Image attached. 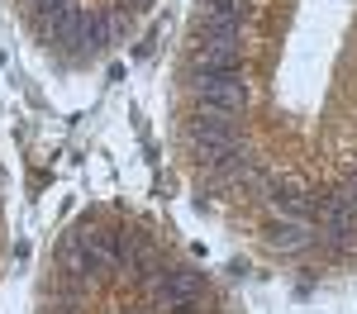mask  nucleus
Here are the masks:
<instances>
[{"instance_id":"f257e3e1","label":"nucleus","mask_w":357,"mask_h":314,"mask_svg":"<svg viewBox=\"0 0 357 314\" xmlns=\"http://www.w3.org/2000/svg\"><path fill=\"white\" fill-rule=\"evenodd\" d=\"M195 86H200V105L205 110L238 114L248 105V81L238 72H205V77H195Z\"/></svg>"},{"instance_id":"f03ea898","label":"nucleus","mask_w":357,"mask_h":314,"mask_svg":"<svg viewBox=\"0 0 357 314\" xmlns=\"http://www.w3.org/2000/svg\"><path fill=\"white\" fill-rule=\"evenodd\" d=\"M200 290H205V276L200 272H162V281H158V305L172 314H191L195 300H200Z\"/></svg>"},{"instance_id":"7ed1b4c3","label":"nucleus","mask_w":357,"mask_h":314,"mask_svg":"<svg viewBox=\"0 0 357 314\" xmlns=\"http://www.w3.org/2000/svg\"><path fill=\"white\" fill-rule=\"evenodd\" d=\"M191 139L200 143V152H205V148H229V143H238L234 114H224V110H205V105H200V119L191 124Z\"/></svg>"},{"instance_id":"20e7f679","label":"nucleus","mask_w":357,"mask_h":314,"mask_svg":"<svg viewBox=\"0 0 357 314\" xmlns=\"http://www.w3.org/2000/svg\"><path fill=\"white\" fill-rule=\"evenodd\" d=\"M77 19H82V10L77 5H57V10H38V38L43 43H72V33H77Z\"/></svg>"},{"instance_id":"39448f33","label":"nucleus","mask_w":357,"mask_h":314,"mask_svg":"<svg viewBox=\"0 0 357 314\" xmlns=\"http://www.w3.org/2000/svg\"><path fill=\"white\" fill-rule=\"evenodd\" d=\"M105 43H110V24H105V15H82V19H77V33H72V48L96 53V48H105Z\"/></svg>"},{"instance_id":"423d86ee","label":"nucleus","mask_w":357,"mask_h":314,"mask_svg":"<svg viewBox=\"0 0 357 314\" xmlns=\"http://www.w3.org/2000/svg\"><path fill=\"white\" fill-rule=\"evenodd\" d=\"M310 238H314V224H291V219L272 224V243H276V248H286V253H305Z\"/></svg>"},{"instance_id":"0eeeda50","label":"nucleus","mask_w":357,"mask_h":314,"mask_svg":"<svg viewBox=\"0 0 357 314\" xmlns=\"http://www.w3.org/2000/svg\"><path fill=\"white\" fill-rule=\"evenodd\" d=\"M243 15H248L243 0H205V19H210V24H234V29H243Z\"/></svg>"},{"instance_id":"6e6552de","label":"nucleus","mask_w":357,"mask_h":314,"mask_svg":"<svg viewBox=\"0 0 357 314\" xmlns=\"http://www.w3.org/2000/svg\"><path fill=\"white\" fill-rule=\"evenodd\" d=\"M57 5H72V0H33V10H57Z\"/></svg>"}]
</instances>
